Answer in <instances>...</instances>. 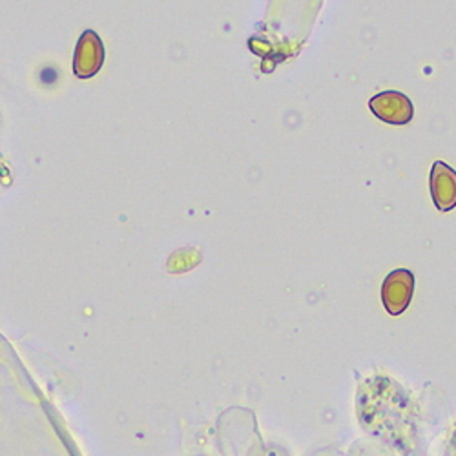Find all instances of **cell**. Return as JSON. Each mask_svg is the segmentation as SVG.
Returning a JSON list of instances; mask_svg holds the SVG:
<instances>
[{
	"instance_id": "obj_2",
	"label": "cell",
	"mask_w": 456,
	"mask_h": 456,
	"mask_svg": "<svg viewBox=\"0 0 456 456\" xmlns=\"http://www.w3.org/2000/svg\"><path fill=\"white\" fill-rule=\"evenodd\" d=\"M369 108L379 121L395 125V126H403L411 123L414 116L411 99L402 92H395V90H387L374 95L369 101Z\"/></svg>"
},
{
	"instance_id": "obj_3",
	"label": "cell",
	"mask_w": 456,
	"mask_h": 456,
	"mask_svg": "<svg viewBox=\"0 0 456 456\" xmlns=\"http://www.w3.org/2000/svg\"><path fill=\"white\" fill-rule=\"evenodd\" d=\"M414 290V276L407 269L391 273L382 287V299L389 314H402L411 303Z\"/></svg>"
},
{
	"instance_id": "obj_1",
	"label": "cell",
	"mask_w": 456,
	"mask_h": 456,
	"mask_svg": "<svg viewBox=\"0 0 456 456\" xmlns=\"http://www.w3.org/2000/svg\"><path fill=\"white\" fill-rule=\"evenodd\" d=\"M104 64V46L94 29L83 31L73 52V73L79 79H90Z\"/></svg>"
},
{
	"instance_id": "obj_4",
	"label": "cell",
	"mask_w": 456,
	"mask_h": 456,
	"mask_svg": "<svg viewBox=\"0 0 456 456\" xmlns=\"http://www.w3.org/2000/svg\"><path fill=\"white\" fill-rule=\"evenodd\" d=\"M431 196L442 212L456 207V172L442 161H436L431 170Z\"/></svg>"
}]
</instances>
